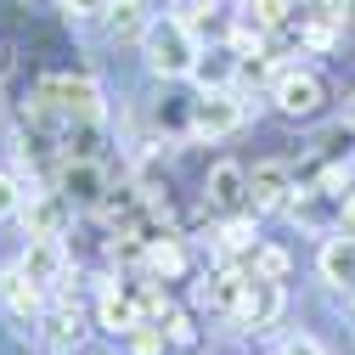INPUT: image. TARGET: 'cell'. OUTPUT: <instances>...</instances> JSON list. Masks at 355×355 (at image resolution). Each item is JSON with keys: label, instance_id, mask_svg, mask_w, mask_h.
<instances>
[{"label": "cell", "instance_id": "obj_1", "mask_svg": "<svg viewBox=\"0 0 355 355\" xmlns=\"http://www.w3.org/2000/svg\"><path fill=\"white\" fill-rule=\"evenodd\" d=\"M141 51H147V68H153L158 79H187L203 46H198V34H192L187 17H153Z\"/></svg>", "mask_w": 355, "mask_h": 355}, {"label": "cell", "instance_id": "obj_2", "mask_svg": "<svg viewBox=\"0 0 355 355\" xmlns=\"http://www.w3.org/2000/svg\"><path fill=\"white\" fill-rule=\"evenodd\" d=\"M271 102H277L288 119H310V113H322L327 85L310 73V68H277V79H271Z\"/></svg>", "mask_w": 355, "mask_h": 355}, {"label": "cell", "instance_id": "obj_3", "mask_svg": "<svg viewBox=\"0 0 355 355\" xmlns=\"http://www.w3.org/2000/svg\"><path fill=\"white\" fill-rule=\"evenodd\" d=\"M17 271H23L34 288L57 293V288L68 282V248H62V237H28V248H23V259H17Z\"/></svg>", "mask_w": 355, "mask_h": 355}, {"label": "cell", "instance_id": "obj_4", "mask_svg": "<svg viewBox=\"0 0 355 355\" xmlns=\"http://www.w3.org/2000/svg\"><path fill=\"white\" fill-rule=\"evenodd\" d=\"M17 214H23V232H28V237H62L68 220H73V203H68L57 187H51V192L40 187V192H23V209H17Z\"/></svg>", "mask_w": 355, "mask_h": 355}, {"label": "cell", "instance_id": "obj_5", "mask_svg": "<svg viewBox=\"0 0 355 355\" xmlns=\"http://www.w3.org/2000/svg\"><path fill=\"white\" fill-rule=\"evenodd\" d=\"M243 119H248V107L237 102V91H203V102L192 107V136L220 141L232 130H243Z\"/></svg>", "mask_w": 355, "mask_h": 355}, {"label": "cell", "instance_id": "obj_6", "mask_svg": "<svg viewBox=\"0 0 355 355\" xmlns=\"http://www.w3.org/2000/svg\"><path fill=\"white\" fill-rule=\"evenodd\" d=\"M0 310L17 322V333H34V322L46 316V288H34L12 265V271H0Z\"/></svg>", "mask_w": 355, "mask_h": 355}, {"label": "cell", "instance_id": "obj_7", "mask_svg": "<svg viewBox=\"0 0 355 355\" xmlns=\"http://www.w3.org/2000/svg\"><path fill=\"white\" fill-rule=\"evenodd\" d=\"M293 192H299V181H293V164H282V158H265V164H254V175H248V209H254V214H265V209H282Z\"/></svg>", "mask_w": 355, "mask_h": 355}, {"label": "cell", "instance_id": "obj_8", "mask_svg": "<svg viewBox=\"0 0 355 355\" xmlns=\"http://www.w3.org/2000/svg\"><path fill=\"white\" fill-rule=\"evenodd\" d=\"M203 203L214 209V214H237V209H248V169L243 164H214L209 169V181H203Z\"/></svg>", "mask_w": 355, "mask_h": 355}, {"label": "cell", "instance_id": "obj_9", "mask_svg": "<svg viewBox=\"0 0 355 355\" xmlns=\"http://www.w3.org/2000/svg\"><path fill=\"white\" fill-rule=\"evenodd\" d=\"M282 316V282H259V277H248V288H243V299H237V310H232V322L237 327H271Z\"/></svg>", "mask_w": 355, "mask_h": 355}, {"label": "cell", "instance_id": "obj_10", "mask_svg": "<svg viewBox=\"0 0 355 355\" xmlns=\"http://www.w3.org/2000/svg\"><path fill=\"white\" fill-rule=\"evenodd\" d=\"M57 192H62L68 203H102V198H107V175H102L96 158H62Z\"/></svg>", "mask_w": 355, "mask_h": 355}, {"label": "cell", "instance_id": "obj_11", "mask_svg": "<svg viewBox=\"0 0 355 355\" xmlns=\"http://www.w3.org/2000/svg\"><path fill=\"white\" fill-rule=\"evenodd\" d=\"M322 282H333L338 293H355V237L344 232V237H327L322 243Z\"/></svg>", "mask_w": 355, "mask_h": 355}, {"label": "cell", "instance_id": "obj_12", "mask_svg": "<svg viewBox=\"0 0 355 355\" xmlns=\"http://www.w3.org/2000/svg\"><path fill=\"white\" fill-rule=\"evenodd\" d=\"M57 293H62V288H57ZM85 333H91V327H85L79 304L62 293V304L46 316V338H51V349H79V344H85Z\"/></svg>", "mask_w": 355, "mask_h": 355}, {"label": "cell", "instance_id": "obj_13", "mask_svg": "<svg viewBox=\"0 0 355 355\" xmlns=\"http://www.w3.org/2000/svg\"><path fill=\"white\" fill-rule=\"evenodd\" d=\"M243 288H248V271H214V277L198 288V299H203L209 310H220V316H232L237 299H243Z\"/></svg>", "mask_w": 355, "mask_h": 355}, {"label": "cell", "instance_id": "obj_14", "mask_svg": "<svg viewBox=\"0 0 355 355\" xmlns=\"http://www.w3.org/2000/svg\"><path fill=\"white\" fill-rule=\"evenodd\" d=\"M96 316H102V327H107V333H130V327H141V322H147V316H141V304L130 299V293H119V288H107V293H102Z\"/></svg>", "mask_w": 355, "mask_h": 355}, {"label": "cell", "instance_id": "obj_15", "mask_svg": "<svg viewBox=\"0 0 355 355\" xmlns=\"http://www.w3.org/2000/svg\"><path fill=\"white\" fill-rule=\"evenodd\" d=\"M192 79L203 85V91H232V79H237V57H232V51H198Z\"/></svg>", "mask_w": 355, "mask_h": 355}, {"label": "cell", "instance_id": "obj_16", "mask_svg": "<svg viewBox=\"0 0 355 355\" xmlns=\"http://www.w3.org/2000/svg\"><path fill=\"white\" fill-rule=\"evenodd\" d=\"M147 271H153V277H164V282H175V277L187 271V248L175 243L169 232H164V237H153V243H147Z\"/></svg>", "mask_w": 355, "mask_h": 355}, {"label": "cell", "instance_id": "obj_17", "mask_svg": "<svg viewBox=\"0 0 355 355\" xmlns=\"http://www.w3.org/2000/svg\"><path fill=\"white\" fill-rule=\"evenodd\" d=\"M107 28H113V40H147L153 17L141 12V0H113L107 6Z\"/></svg>", "mask_w": 355, "mask_h": 355}, {"label": "cell", "instance_id": "obj_18", "mask_svg": "<svg viewBox=\"0 0 355 355\" xmlns=\"http://www.w3.org/2000/svg\"><path fill=\"white\" fill-rule=\"evenodd\" d=\"M288 248H277V243H254L248 248V277H259V282H282L288 277Z\"/></svg>", "mask_w": 355, "mask_h": 355}, {"label": "cell", "instance_id": "obj_19", "mask_svg": "<svg viewBox=\"0 0 355 355\" xmlns=\"http://www.w3.org/2000/svg\"><path fill=\"white\" fill-rule=\"evenodd\" d=\"M124 338H130V355H164V349H169L164 322H141V327H130Z\"/></svg>", "mask_w": 355, "mask_h": 355}, {"label": "cell", "instance_id": "obj_20", "mask_svg": "<svg viewBox=\"0 0 355 355\" xmlns=\"http://www.w3.org/2000/svg\"><path fill=\"white\" fill-rule=\"evenodd\" d=\"M259 237H254V226L248 220H226V232H220V254H248Z\"/></svg>", "mask_w": 355, "mask_h": 355}, {"label": "cell", "instance_id": "obj_21", "mask_svg": "<svg viewBox=\"0 0 355 355\" xmlns=\"http://www.w3.org/2000/svg\"><path fill=\"white\" fill-rule=\"evenodd\" d=\"M164 333H169V344H192L198 338V327H192V316H181V310H169V316H164Z\"/></svg>", "mask_w": 355, "mask_h": 355}, {"label": "cell", "instance_id": "obj_22", "mask_svg": "<svg viewBox=\"0 0 355 355\" xmlns=\"http://www.w3.org/2000/svg\"><path fill=\"white\" fill-rule=\"evenodd\" d=\"M23 209V187L12 181V175H0V220H12Z\"/></svg>", "mask_w": 355, "mask_h": 355}, {"label": "cell", "instance_id": "obj_23", "mask_svg": "<svg viewBox=\"0 0 355 355\" xmlns=\"http://www.w3.org/2000/svg\"><path fill=\"white\" fill-rule=\"evenodd\" d=\"M259 46H265V34H259V28H232V51L259 57Z\"/></svg>", "mask_w": 355, "mask_h": 355}, {"label": "cell", "instance_id": "obj_24", "mask_svg": "<svg viewBox=\"0 0 355 355\" xmlns=\"http://www.w3.org/2000/svg\"><path fill=\"white\" fill-rule=\"evenodd\" d=\"M62 6H68V17H73V23H85V17H102L113 0H62Z\"/></svg>", "mask_w": 355, "mask_h": 355}, {"label": "cell", "instance_id": "obj_25", "mask_svg": "<svg viewBox=\"0 0 355 355\" xmlns=\"http://www.w3.org/2000/svg\"><path fill=\"white\" fill-rule=\"evenodd\" d=\"M277 355H327V344H322V338H310V333H299V338H288Z\"/></svg>", "mask_w": 355, "mask_h": 355}, {"label": "cell", "instance_id": "obj_26", "mask_svg": "<svg viewBox=\"0 0 355 355\" xmlns=\"http://www.w3.org/2000/svg\"><path fill=\"white\" fill-rule=\"evenodd\" d=\"M304 46L327 51V46H333V28H327V23H310V28H304Z\"/></svg>", "mask_w": 355, "mask_h": 355}, {"label": "cell", "instance_id": "obj_27", "mask_svg": "<svg viewBox=\"0 0 355 355\" xmlns=\"http://www.w3.org/2000/svg\"><path fill=\"white\" fill-rule=\"evenodd\" d=\"M338 220H344V232H355V192L338 198Z\"/></svg>", "mask_w": 355, "mask_h": 355}, {"label": "cell", "instance_id": "obj_28", "mask_svg": "<svg viewBox=\"0 0 355 355\" xmlns=\"http://www.w3.org/2000/svg\"><path fill=\"white\" fill-rule=\"evenodd\" d=\"M0 79H6V46H0Z\"/></svg>", "mask_w": 355, "mask_h": 355}, {"label": "cell", "instance_id": "obj_29", "mask_svg": "<svg viewBox=\"0 0 355 355\" xmlns=\"http://www.w3.org/2000/svg\"><path fill=\"white\" fill-rule=\"evenodd\" d=\"M349 130H355V96H349Z\"/></svg>", "mask_w": 355, "mask_h": 355}, {"label": "cell", "instance_id": "obj_30", "mask_svg": "<svg viewBox=\"0 0 355 355\" xmlns=\"http://www.w3.org/2000/svg\"><path fill=\"white\" fill-rule=\"evenodd\" d=\"M51 355H79V349H51Z\"/></svg>", "mask_w": 355, "mask_h": 355}, {"label": "cell", "instance_id": "obj_31", "mask_svg": "<svg viewBox=\"0 0 355 355\" xmlns=\"http://www.w3.org/2000/svg\"><path fill=\"white\" fill-rule=\"evenodd\" d=\"M327 6H344V0H327Z\"/></svg>", "mask_w": 355, "mask_h": 355}]
</instances>
